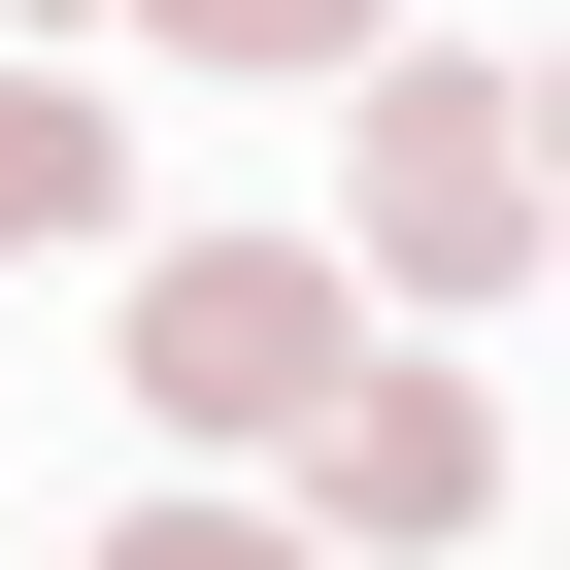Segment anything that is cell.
Listing matches in <instances>:
<instances>
[{
	"mask_svg": "<svg viewBox=\"0 0 570 570\" xmlns=\"http://www.w3.org/2000/svg\"><path fill=\"white\" fill-rule=\"evenodd\" d=\"M101 570H336V537H268V503H135Z\"/></svg>",
	"mask_w": 570,
	"mask_h": 570,
	"instance_id": "6",
	"label": "cell"
},
{
	"mask_svg": "<svg viewBox=\"0 0 570 570\" xmlns=\"http://www.w3.org/2000/svg\"><path fill=\"white\" fill-rule=\"evenodd\" d=\"M537 202H570L537 68H370V135H336V268H403V303H537Z\"/></svg>",
	"mask_w": 570,
	"mask_h": 570,
	"instance_id": "1",
	"label": "cell"
},
{
	"mask_svg": "<svg viewBox=\"0 0 570 570\" xmlns=\"http://www.w3.org/2000/svg\"><path fill=\"white\" fill-rule=\"evenodd\" d=\"M336 370H370L336 235H168V268H135V436H303Z\"/></svg>",
	"mask_w": 570,
	"mask_h": 570,
	"instance_id": "2",
	"label": "cell"
},
{
	"mask_svg": "<svg viewBox=\"0 0 570 570\" xmlns=\"http://www.w3.org/2000/svg\"><path fill=\"white\" fill-rule=\"evenodd\" d=\"M303 503H336V537H503V403H470V370H336V403H303Z\"/></svg>",
	"mask_w": 570,
	"mask_h": 570,
	"instance_id": "3",
	"label": "cell"
},
{
	"mask_svg": "<svg viewBox=\"0 0 570 570\" xmlns=\"http://www.w3.org/2000/svg\"><path fill=\"white\" fill-rule=\"evenodd\" d=\"M35 235H101V101H68V68H0V268H35Z\"/></svg>",
	"mask_w": 570,
	"mask_h": 570,
	"instance_id": "4",
	"label": "cell"
},
{
	"mask_svg": "<svg viewBox=\"0 0 570 570\" xmlns=\"http://www.w3.org/2000/svg\"><path fill=\"white\" fill-rule=\"evenodd\" d=\"M168 68H370V0H168Z\"/></svg>",
	"mask_w": 570,
	"mask_h": 570,
	"instance_id": "5",
	"label": "cell"
}]
</instances>
